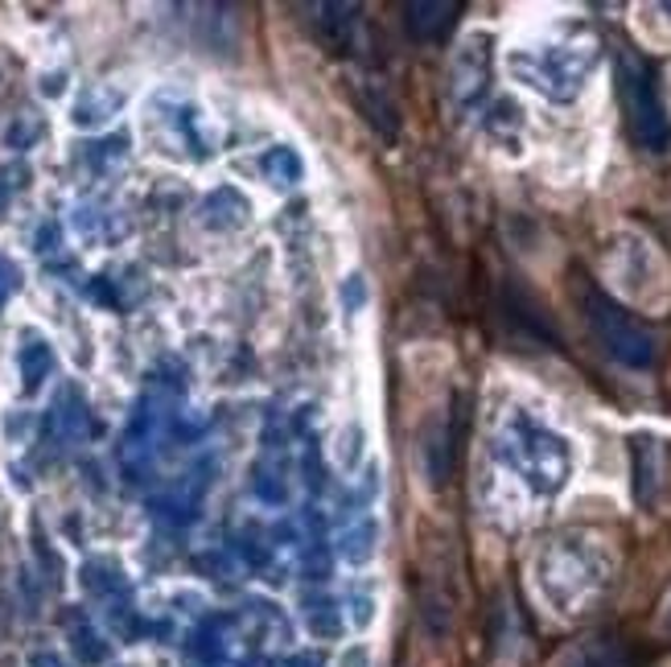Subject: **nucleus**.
<instances>
[{"label": "nucleus", "instance_id": "21", "mask_svg": "<svg viewBox=\"0 0 671 667\" xmlns=\"http://www.w3.org/2000/svg\"><path fill=\"white\" fill-rule=\"evenodd\" d=\"M338 461L342 470H354L363 461V424H346L342 437H338Z\"/></svg>", "mask_w": 671, "mask_h": 667}, {"label": "nucleus", "instance_id": "23", "mask_svg": "<svg viewBox=\"0 0 671 667\" xmlns=\"http://www.w3.org/2000/svg\"><path fill=\"white\" fill-rule=\"evenodd\" d=\"M21 289V268L9 256H0V309L13 301V293Z\"/></svg>", "mask_w": 671, "mask_h": 667}, {"label": "nucleus", "instance_id": "7", "mask_svg": "<svg viewBox=\"0 0 671 667\" xmlns=\"http://www.w3.org/2000/svg\"><path fill=\"white\" fill-rule=\"evenodd\" d=\"M458 13L461 4H454V0H412V4H404L408 34L421 37V42H442L449 25L458 21Z\"/></svg>", "mask_w": 671, "mask_h": 667}, {"label": "nucleus", "instance_id": "2", "mask_svg": "<svg viewBox=\"0 0 671 667\" xmlns=\"http://www.w3.org/2000/svg\"><path fill=\"white\" fill-rule=\"evenodd\" d=\"M495 457L511 470L531 494H556L565 491L568 475H573V449L568 441L528 417L523 408H511L495 429Z\"/></svg>", "mask_w": 671, "mask_h": 667}, {"label": "nucleus", "instance_id": "20", "mask_svg": "<svg viewBox=\"0 0 671 667\" xmlns=\"http://www.w3.org/2000/svg\"><path fill=\"white\" fill-rule=\"evenodd\" d=\"M305 622H309V631L318 634V639H338V634H342V618H338V606H330V601H318V606H309Z\"/></svg>", "mask_w": 671, "mask_h": 667}, {"label": "nucleus", "instance_id": "4", "mask_svg": "<svg viewBox=\"0 0 671 667\" xmlns=\"http://www.w3.org/2000/svg\"><path fill=\"white\" fill-rule=\"evenodd\" d=\"M581 314L589 321L593 338L610 359H619L622 367L647 371L659 354V338H655L631 309H622L610 293H601L598 284H581Z\"/></svg>", "mask_w": 671, "mask_h": 667}, {"label": "nucleus", "instance_id": "26", "mask_svg": "<svg viewBox=\"0 0 671 667\" xmlns=\"http://www.w3.org/2000/svg\"><path fill=\"white\" fill-rule=\"evenodd\" d=\"M372 622V597H354V627Z\"/></svg>", "mask_w": 671, "mask_h": 667}, {"label": "nucleus", "instance_id": "19", "mask_svg": "<svg viewBox=\"0 0 671 667\" xmlns=\"http://www.w3.org/2000/svg\"><path fill=\"white\" fill-rule=\"evenodd\" d=\"M486 128H491L495 137H503V141L511 144L515 137H519V128H523V120H519V107H515L511 100H498L495 112L486 116Z\"/></svg>", "mask_w": 671, "mask_h": 667}, {"label": "nucleus", "instance_id": "10", "mask_svg": "<svg viewBox=\"0 0 671 667\" xmlns=\"http://www.w3.org/2000/svg\"><path fill=\"white\" fill-rule=\"evenodd\" d=\"M202 223L211 231H239L248 223V198L239 190H231V186L214 190L207 198V207H202Z\"/></svg>", "mask_w": 671, "mask_h": 667}, {"label": "nucleus", "instance_id": "1", "mask_svg": "<svg viewBox=\"0 0 671 667\" xmlns=\"http://www.w3.org/2000/svg\"><path fill=\"white\" fill-rule=\"evenodd\" d=\"M598 58H601L598 37L573 30V34L515 46V50L507 54V71H511V79H519L523 87H531L535 95H544L548 104H573V100L585 91V83H589Z\"/></svg>", "mask_w": 671, "mask_h": 667}, {"label": "nucleus", "instance_id": "22", "mask_svg": "<svg viewBox=\"0 0 671 667\" xmlns=\"http://www.w3.org/2000/svg\"><path fill=\"white\" fill-rule=\"evenodd\" d=\"M25 186H30V169H25V165H4V169H0V211H4V207L13 202V194L25 190Z\"/></svg>", "mask_w": 671, "mask_h": 667}, {"label": "nucleus", "instance_id": "9", "mask_svg": "<svg viewBox=\"0 0 671 667\" xmlns=\"http://www.w3.org/2000/svg\"><path fill=\"white\" fill-rule=\"evenodd\" d=\"M309 13H314V30H318L326 50H346V46H351L354 25H358V4L326 0V4H314Z\"/></svg>", "mask_w": 671, "mask_h": 667}, {"label": "nucleus", "instance_id": "14", "mask_svg": "<svg viewBox=\"0 0 671 667\" xmlns=\"http://www.w3.org/2000/svg\"><path fill=\"white\" fill-rule=\"evenodd\" d=\"M659 445L655 437H635V494L638 503H655V491H659Z\"/></svg>", "mask_w": 671, "mask_h": 667}, {"label": "nucleus", "instance_id": "25", "mask_svg": "<svg viewBox=\"0 0 671 667\" xmlns=\"http://www.w3.org/2000/svg\"><path fill=\"white\" fill-rule=\"evenodd\" d=\"M338 667H372V651L367 647H351L346 655H342V664Z\"/></svg>", "mask_w": 671, "mask_h": 667}, {"label": "nucleus", "instance_id": "13", "mask_svg": "<svg viewBox=\"0 0 671 667\" xmlns=\"http://www.w3.org/2000/svg\"><path fill=\"white\" fill-rule=\"evenodd\" d=\"M260 169L272 186H297L301 177H305V161L293 144H276V149H268L264 157H260Z\"/></svg>", "mask_w": 671, "mask_h": 667}, {"label": "nucleus", "instance_id": "17", "mask_svg": "<svg viewBox=\"0 0 671 667\" xmlns=\"http://www.w3.org/2000/svg\"><path fill=\"white\" fill-rule=\"evenodd\" d=\"M71 647L83 664H104L107 659V643L95 634V627H87V622H74L71 627Z\"/></svg>", "mask_w": 671, "mask_h": 667}, {"label": "nucleus", "instance_id": "15", "mask_svg": "<svg viewBox=\"0 0 671 667\" xmlns=\"http://www.w3.org/2000/svg\"><path fill=\"white\" fill-rule=\"evenodd\" d=\"M379 531H375L372 519H363V524H351L346 531H342V540H338V557L346 564H367L375 557V548H379V540H375Z\"/></svg>", "mask_w": 671, "mask_h": 667}, {"label": "nucleus", "instance_id": "18", "mask_svg": "<svg viewBox=\"0 0 671 667\" xmlns=\"http://www.w3.org/2000/svg\"><path fill=\"white\" fill-rule=\"evenodd\" d=\"M581 667H635V659H631V651L622 647V643L601 639V643H593V647L585 651Z\"/></svg>", "mask_w": 671, "mask_h": 667}, {"label": "nucleus", "instance_id": "24", "mask_svg": "<svg viewBox=\"0 0 671 667\" xmlns=\"http://www.w3.org/2000/svg\"><path fill=\"white\" fill-rule=\"evenodd\" d=\"M342 301H346V309H363V301H367V284H363V277H358V272H354L351 281L342 284Z\"/></svg>", "mask_w": 671, "mask_h": 667}, {"label": "nucleus", "instance_id": "5", "mask_svg": "<svg viewBox=\"0 0 671 667\" xmlns=\"http://www.w3.org/2000/svg\"><path fill=\"white\" fill-rule=\"evenodd\" d=\"M614 79H619V100H622V116H626V128L643 149L651 153H663L671 144V116L663 100H659V87H655V71L647 67V58L635 50L619 54V67H614Z\"/></svg>", "mask_w": 671, "mask_h": 667}, {"label": "nucleus", "instance_id": "16", "mask_svg": "<svg viewBox=\"0 0 671 667\" xmlns=\"http://www.w3.org/2000/svg\"><path fill=\"white\" fill-rule=\"evenodd\" d=\"M83 585H87L95 597H111V589H116V594L125 589V577H120V569L111 561H91V564H83Z\"/></svg>", "mask_w": 671, "mask_h": 667}, {"label": "nucleus", "instance_id": "3", "mask_svg": "<svg viewBox=\"0 0 671 667\" xmlns=\"http://www.w3.org/2000/svg\"><path fill=\"white\" fill-rule=\"evenodd\" d=\"M610 552L589 540V536H556L552 545H544L540 561H535V581L540 594L561 610V615H581L589 610L605 585H610Z\"/></svg>", "mask_w": 671, "mask_h": 667}, {"label": "nucleus", "instance_id": "27", "mask_svg": "<svg viewBox=\"0 0 671 667\" xmlns=\"http://www.w3.org/2000/svg\"><path fill=\"white\" fill-rule=\"evenodd\" d=\"M284 667H321V664L314 659V655H293V659H289Z\"/></svg>", "mask_w": 671, "mask_h": 667}, {"label": "nucleus", "instance_id": "11", "mask_svg": "<svg viewBox=\"0 0 671 667\" xmlns=\"http://www.w3.org/2000/svg\"><path fill=\"white\" fill-rule=\"evenodd\" d=\"M50 424L62 441H71V445L74 441H83L91 429L87 400H83L74 387H62V396H58V405H54V412H50Z\"/></svg>", "mask_w": 671, "mask_h": 667}, {"label": "nucleus", "instance_id": "8", "mask_svg": "<svg viewBox=\"0 0 671 667\" xmlns=\"http://www.w3.org/2000/svg\"><path fill=\"white\" fill-rule=\"evenodd\" d=\"M58 367V359H54V347L42 338V334L25 330L17 342V371H21V387H25V396H34L42 391V384L54 375Z\"/></svg>", "mask_w": 671, "mask_h": 667}, {"label": "nucleus", "instance_id": "12", "mask_svg": "<svg viewBox=\"0 0 671 667\" xmlns=\"http://www.w3.org/2000/svg\"><path fill=\"white\" fill-rule=\"evenodd\" d=\"M120 104H125L120 91H111L107 83H95V87H87L83 95H79L74 124H79V128H99V124H107L116 112H120Z\"/></svg>", "mask_w": 671, "mask_h": 667}, {"label": "nucleus", "instance_id": "6", "mask_svg": "<svg viewBox=\"0 0 671 667\" xmlns=\"http://www.w3.org/2000/svg\"><path fill=\"white\" fill-rule=\"evenodd\" d=\"M491 83V37L470 34L454 46L449 58V91L461 107H470L482 100V91Z\"/></svg>", "mask_w": 671, "mask_h": 667}]
</instances>
